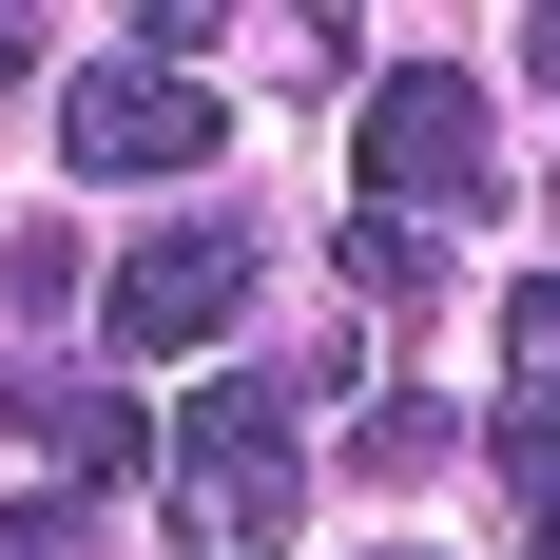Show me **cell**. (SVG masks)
Returning a JSON list of instances; mask_svg holds the SVG:
<instances>
[{
    "label": "cell",
    "mask_w": 560,
    "mask_h": 560,
    "mask_svg": "<svg viewBox=\"0 0 560 560\" xmlns=\"http://www.w3.org/2000/svg\"><path fill=\"white\" fill-rule=\"evenodd\" d=\"M174 541L213 560H271L290 541V368H232V387H194V425H174Z\"/></svg>",
    "instance_id": "6da1fadb"
},
{
    "label": "cell",
    "mask_w": 560,
    "mask_h": 560,
    "mask_svg": "<svg viewBox=\"0 0 560 560\" xmlns=\"http://www.w3.org/2000/svg\"><path fill=\"white\" fill-rule=\"evenodd\" d=\"M348 174H368L387 213H464V194L503 174V97L445 78V58H406L387 97H368V136H348Z\"/></svg>",
    "instance_id": "7a4b0ae2"
},
{
    "label": "cell",
    "mask_w": 560,
    "mask_h": 560,
    "mask_svg": "<svg viewBox=\"0 0 560 560\" xmlns=\"http://www.w3.org/2000/svg\"><path fill=\"white\" fill-rule=\"evenodd\" d=\"M232 310H252V213H194V232H136L97 290V329L136 348V368H174V348H213Z\"/></svg>",
    "instance_id": "3957f363"
},
{
    "label": "cell",
    "mask_w": 560,
    "mask_h": 560,
    "mask_svg": "<svg viewBox=\"0 0 560 560\" xmlns=\"http://www.w3.org/2000/svg\"><path fill=\"white\" fill-rule=\"evenodd\" d=\"M213 136H232V97L213 78H155V58H97V78L58 97V155L78 174H194Z\"/></svg>",
    "instance_id": "277c9868"
},
{
    "label": "cell",
    "mask_w": 560,
    "mask_h": 560,
    "mask_svg": "<svg viewBox=\"0 0 560 560\" xmlns=\"http://www.w3.org/2000/svg\"><path fill=\"white\" fill-rule=\"evenodd\" d=\"M20 445H39V483L78 503V483H136V406L116 387H20Z\"/></svg>",
    "instance_id": "5b68a950"
},
{
    "label": "cell",
    "mask_w": 560,
    "mask_h": 560,
    "mask_svg": "<svg viewBox=\"0 0 560 560\" xmlns=\"http://www.w3.org/2000/svg\"><path fill=\"white\" fill-rule=\"evenodd\" d=\"M503 522H560V406H503Z\"/></svg>",
    "instance_id": "8992f818"
},
{
    "label": "cell",
    "mask_w": 560,
    "mask_h": 560,
    "mask_svg": "<svg viewBox=\"0 0 560 560\" xmlns=\"http://www.w3.org/2000/svg\"><path fill=\"white\" fill-rule=\"evenodd\" d=\"M503 368H522V406H560V271L503 290Z\"/></svg>",
    "instance_id": "52a82bcc"
},
{
    "label": "cell",
    "mask_w": 560,
    "mask_h": 560,
    "mask_svg": "<svg viewBox=\"0 0 560 560\" xmlns=\"http://www.w3.org/2000/svg\"><path fill=\"white\" fill-rule=\"evenodd\" d=\"M0 310L58 329V310H78V232H20V252H0Z\"/></svg>",
    "instance_id": "ba28073f"
},
{
    "label": "cell",
    "mask_w": 560,
    "mask_h": 560,
    "mask_svg": "<svg viewBox=\"0 0 560 560\" xmlns=\"http://www.w3.org/2000/svg\"><path fill=\"white\" fill-rule=\"evenodd\" d=\"M0 560H97V522H78V503L39 483V503H0Z\"/></svg>",
    "instance_id": "9c48e42d"
},
{
    "label": "cell",
    "mask_w": 560,
    "mask_h": 560,
    "mask_svg": "<svg viewBox=\"0 0 560 560\" xmlns=\"http://www.w3.org/2000/svg\"><path fill=\"white\" fill-rule=\"evenodd\" d=\"M522 78H560V0H541V20H522Z\"/></svg>",
    "instance_id": "30bf717a"
},
{
    "label": "cell",
    "mask_w": 560,
    "mask_h": 560,
    "mask_svg": "<svg viewBox=\"0 0 560 560\" xmlns=\"http://www.w3.org/2000/svg\"><path fill=\"white\" fill-rule=\"evenodd\" d=\"M20 58H39V20H0V78H20Z\"/></svg>",
    "instance_id": "8fae6325"
}]
</instances>
